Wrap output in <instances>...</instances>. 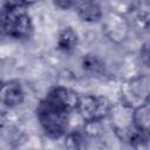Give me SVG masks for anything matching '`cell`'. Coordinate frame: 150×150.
Masks as SVG:
<instances>
[{
  "label": "cell",
  "instance_id": "1",
  "mask_svg": "<svg viewBox=\"0 0 150 150\" xmlns=\"http://www.w3.org/2000/svg\"><path fill=\"white\" fill-rule=\"evenodd\" d=\"M79 98L75 91L64 87H56L49 91L36 110L38 118L46 134L57 138L66 132L69 112L77 108Z\"/></svg>",
  "mask_w": 150,
  "mask_h": 150
},
{
  "label": "cell",
  "instance_id": "2",
  "mask_svg": "<svg viewBox=\"0 0 150 150\" xmlns=\"http://www.w3.org/2000/svg\"><path fill=\"white\" fill-rule=\"evenodd\" d=\"M1 25L6 34L16 39L28 36L32 29L30 20L27 12L23 7L19 5L11 6L5 12L1 20Z\"/></svg>",
  "mask_w": 150,
  "mask_h": 150
},
{
  "label": "cell",
  "instance_id": "3",
  "mask_svg": "<svg viewBox=\"0 0 150 150\" xmlns=\"http://www.w3.org/2000/svg\"><path fill=\"white\" fill-rule=\"evenodd\" d=\"M110 104L107 98L88 95L79 98L77 109L82 117L88 122H96L103 118L109 111Z\"/></svg>",
  "mask_w": 150,
  "mask_h": 150
},
{
  "label": "cell",
  "instance_id": "4",
  "mask_svg": "<svg viewBox=\"0 0 150 150\" xmlns=\"http://www.w3.org/2000/svg\"><path fill=\"white\" fill-rule=\"evenodd\" d=\"M23 100V91L19 83L8 82L0 87V101L6 105L20 104Z\"/></svg>",
  "mask_w": 150,
  "mask_h": 150
},
{
  "label": "cell",
  "instance_id": "5",
  "mask_svg": "<svg viewBox=\"0 0 150 150\" xmlns=\"http://www.w3.org/2000/svg\"><path fill=\"white\" fill-rule=\"evenodd\" d=\"M76 8L83 20L96 21L101 16L100 6L95 0H77Z\"/></svg>",
  "mask_w": 150,
  "mask_h": 150
},
{
  "label": "cell",
  "instance_id": "6",
  "mask_svg": "<svg viewBox=\"0 0 150 150\" xmlns=\"http://www.w3.org/2000/svg\"><path fill=\"white\" fill-rule=\"evenodd\" d=\"M77 38L71 29H64L59 36V46L64 50H70L76 46Z\"/></svg>",
  "mask_w": 150,
  "mask_h": 150
},
{
  "label": "cell",
  "instance_id": "7",
  "mask_svg": "<svg viewBox=\"0 0 150 150\" xmlns=\"http://www.w3.org/2000/svg\"><path fill=\"white\" fill-rule=\"evenodd\" d=\"M135 121H136L137 129L148 132V130H149V110H148V104H144L143 107L138 108V110L135 114Z\"/></svg>",
  "mask_w": 150,
  "mask_h": 150
},
{
  "label": "cell",
  "instance_id": "8",
  "mask_svg": "<svg viewBox=\"0 0 150 150\" xmlns=\"http://www.w3.org/2000/svg\"><path fill=\"white\" fill-rule=\"evenodd\" d=\"M83 68L87 70H91V71H97L102 68V63L100 62V60L95 56H87L83 60Z\"/></svg>",
  "mask_w": 150,
  "mask_h": 150
},
{
  "label": "cell",
  "instance_id": "9",
  "mask_svg": "<svg viewBox=\"0 0 150 150\" xmlns=\"http://www.w3.org/2000/svg\"><path fill=\"white\" fill-rule=\"evenodd\" d=\"M54 2L60 8H69L75 4V0H54Z\"/></svg>",
  "mask_w": 150,
  "mask_h": 150
}]
</instances>
